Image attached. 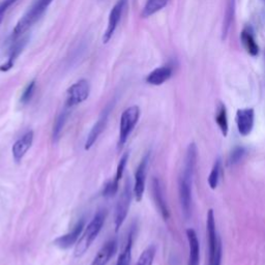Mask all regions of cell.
<instances>
[{"label": "cell", "mask_w": 265, "mask_h": 265, "mask_svg": "<svg viewBox=\"0 0 265 265\" xmlns=\"http://www.w3.org/2000/svg\"><path fill=\"white\" fill-rule=\"evenodd\" d=\"M197 163V146L191 143L187 149L185 166L178 180V193L182 214L186 220L191 216L192 209V182H193L194 173Z\"/></svg>", "instance_id": "cell-1"}, {"label": "cell", "mask_w": 265, "mask_h": 265, "mask_svg": "<svg viewBox=\"0 0 265 265\" xmlns=\"http://www.w3.org/2000/svg\"><path fill=\"white\" fill-rule=\"evenodd\" d=\"M106 220V210H98L91 222L85 228V231L78 241L75 248V257H81L90 248L91 243L99 234Z\"/></svg>", "instance_id": "cell-2"}, {"label": "cell", "mask_w": 265, "mask_h": 265, "mask_svg": "<svg viewBox=\"0 0 265 265\" xmlns=\"http://www.w3.org/2000/svg\"><path fill=\"white\" fill-rule=\"evenodd\" d=\"M53 0H36L34 4L27 11L21 19L18 21L12 33V39L17 40L22 36L30 27L40 20V18L47 11Z\"/></svg>", "instance_id": "cell-3"}, {"label": "cell", "mask_w": 265, "mask_h": 265, "mask_svg": "<svg viewBox=\"0 0 265 265\" xmlns=\"http://www.w3.org/2000/svg\"><path fill=\"white\" fill-rule=\"evenodd\" d=\"M140 109L138 106H132L122 112L120 117V138H118V149H121L126 143L127 139L135 129V126L139 120Z\"/></svg>", "instance_id": "cell-4"}, {"label": "cell", "mask_w": 265, "mask_h": 265, "mask_svg": "<svg viewBox=\"0 0 265 265\" xmlns=\"http://www.w3.org/2000/svg\"><path fill=\"white\" fill-rule=\"evenodd\" d=\"M132 184L131 180L127 179L125 182L124 189L122 191V194L120 195V199H118V202L115 209V230L118 231L120 228L124 223L127 213H129L130 205H131V200H132Z\"/></svg>", "instance_id": "cell-5"}, {"label": "cell", "mask_w": 265, "mask_h": 265, "mask_svg": "<svg viewBox=\"0 0 265 265\" xmlns=\"http://www.w3.org/2000/svg\"><path fill=\"white\" fill-rule=\"evenodd\" d=\"M90 86L88 81L82 79L72 84L67 91V107L72 108L83 103L89 96Z\"/></svg>", "instance_id": "cell-6"}, {"label": "cell", "mask_w": 265, "mask_h": 265, "mask_svg": "<svg viewBox=\"0 0 265 265\" xmlns=\"http://www.w3.org/2000/svg\"><path fill=\"white\" fill-rule=\"evenodd\" d=\"M149 155H150L149 153H146L144 155L135 173V185L133 189V194L137 200V202H140L143 198V194L145 191L146 172H147V166L149 162Z\"/></svg>", "instance_id": "cell-7"}, {"label": "cell", "mask_w": 265, "mask_h": 265, "mask_svg": "<svg viewBox=\"0 0 265 265\" xmlns=\"http://www.w3.org/2000/svg\"><path fill=\"white\" fill-rule=\"evenodd\" d=\"M126 2H127V0H118V1L115 3V5L112 7L110 15H109L107 29H106L104 36H103V43L104 44H107L113 36V34L117 28V25L121 19V16H122Z\"/></svg>", "instance_id": "cell-8"}, {"label": "cell", "mask_w": 265, "mask_h": 265, "mask_svg": "<svg viewBox=\"0 0 265 265\" xmlns=\"http://www.w3.org/2000/svg\"><path fill=\"white\" fill-rule=\"evenodd\" d=\"M84 228H85V221H84V218H81V220H79V222L75 225V227L72 228V231H70L69 233L65 235L57 237V239L54 241V244L62 250L70 249L71 246H72L76 242H78L79 237L81 236L82 232H83Z\"/></svg>", "instance_id": "cell-9"}, {"label": "cell", "mask_w": 265, "mask_h": 265, "mask_svg": "<svg viewBox=\"0 0 265 265\" xmlns=\"http://www.w3.org/2000/svg\"><path fill=\"white\" fill-rule=\"evenodd\" d=\"M236 124L239 133L242 137H246L251 134L254 127L255 113L252 108L240 109L236 112Z\"/></svg>", "instance_id": "cell-10"}, {"label": "cell", "mask_w": 265, "mask_h": 265, "mask_svg": "<svg viewBox=\"0 0 265 265\" xmlns=\"http://www.w3.org/2000/svg\"><path fill=\"white\" fill-rule=\"evenodd\" d=\"M110 111H111V107L108 106L102 112V114H100V116L98 117L97 121L93 126V129H91L90 133L87 136V139L85 142V150H89L91 147H93V145L96 142L100 134H102L104 132V130L106 129Z\"/></svg>", "instance_id": "cell-11"}, {"label": "cell", "mask_w": 265, "mask_h": 265, "mask_svg": "<svg viewBox=\"0 0 265 265\" xmlns=\"http://www.w3.org/2000/svg\"><path fill=\"white\" fill-rule=\"evenodd\" d=\"M33 138H34L33 132L28 131L14 143L12 152H13V158L16 163L19 164L23 160L26 152L28 151L31 147V145L33 143Z\"/></svg>", "instance_id": "cell-12"}, {"label": "cell", "mask_w": 265, "mask_h": 265, "mask_svg": "<svg viewBox=\"0 0 265 265\" xmlns=\"http://www.w3.org/2000/svg\"><path fill=\"white\" fill-rule=\"evenodd\" d=\"M152 196H153V199H154L155 205H157L162 217L165 221L169 220L170 210L168 208L167 202L165 200V196H164L162 182L158 177H154L152 179Z\"/></svg>", "instance_id": "cell-13"}, {"label": "cell", "mask_w": 265, "mask_h": 265, "mask_svg": "<svg viewBox=\"0 0 265 265\" xmlns=\"http://www.w3.org/2000/svg\"><path fill=\"white\" fill-rule=\"evenodd\" d=\"M27 42H28V36H24V38H21L20 40L16 41L12 45V48L10 54H8V58L6 62L4 65L0 66V72H8L14 67L16 60L20 56V54L23 52L25 46L27 45Z\"/></svg>", "instance_id": "cell-14"}, {"label": "cell", "mask_w": 265, "mask_h": 265, "mask_svg": "<svg viewBox=\"0 0 265 265\" xmlns=\"http://www.w3.org/2000/svg\"><path fill=\"white\" fill-rule=\"evenodd\" d=\"M187 239L189 241V262L188 265H199L200 262V243L197 233L194 229L187 230Z\"/></svg>", "instance_id": "cell-15"}, {"label": "cell", "mask_w": 265, "mask_h": 265, "mask_svg": "<svg viewBox=\"0 0 265 265\" xmlns=\"http://www.w3.org/2000/svg\"><path fill=\"white\" fill-rule=\"evenodd\" d=\"M117 252V241L111 240L107 241L100 249L93 261V265H107Z\"/></svg>", "instance_id": "cell-16"}, {"label": "cell", "mask_w": 265, "mask_h": 265, "mask_svg": "<svg viewBox=\"0 0 265 265\" xmlns=\"http://www.w3.org/2000/svg\"><path fill=\"white\" fill-rule=\"evenodd\" d=\"M172 76V69L168 66L161 67L152 71L150 74L146 77V82L150 85H162L169 80Z\"/></svg>", "instance_id": "cell-17"}, {"label": "cell", "mask_w": 265, "mask_h": 265, "mask_svg": "<svg viewBox=\"0 0 265 265\" xmlns=\"http://www.w3.org/2000/svg\"><path fill=\"white\" fill-rule=\"evenodd\" d=\"M241 42H242V45H243V47L245 48V50L248 51V53L251 54L252 56L258 55L259 47H258L257 43H256V41H255L253 31L250 27H246V28H244L242 30Z\"/></svg>", "instance_id": "cell-18"}, {"label": "cell", "mask_w": 265, "mask_h": 265, "mask_svg": "<svg viewBox=\"0 0 265 265\" xmlns=\"http://www.w3.org/2000/svg\"><path fill=\"white\" fill-rule=\"evenodd\" d=\"M69 115H70V108L66 106V109L59 113V115L57 116L56 120H55V122H54V125H53L52 138H53L54 143H57L58 140L60 139L62 130L66 125V122L68 120Z\"/></svg>", "instance_id": "cell-19"}, {"label": "cell", "mask_w": 265, "mask_h": 265, "mask_svg": "<svg viewBox=\"0 0 265 265\" xmlns=\"http://www.w3.org/2000/svg\"><path fill=\"white\" fill-rule=\"evenodd\" d=\"M216 122L218 126V129L221 130L224 137H227L228 130H229V126H228V116H227V110L224 104H220L217 106V113H216Z\"/></svg>", "instance_id": "cell-20"}, {"label": "cell", "mask_w": 265, "mask_h": 265, "mask_svg": "<svg viewBox=\"0 0 265 265\" xmlns=\"http://www.w3.org/2000/svg\"><path fill=\"white\" fill-rule=\"evenodd\" d=\"M133 239H134V229L130 232L129 237L125 243L123 251L118 257L116 265H130L132 259V249H133Z\"/></svg>", "instance_id": "cell-21"}, {"label": "cell", "mask_w": 265, "mask_h": 265, "mask_svg": "<svg viewBox=\"0 0 265 265\" xmlns=\"http://www.w3.org/2000/svg\"><path fill=\"white\" fill-rule=\"evenodd\" d=\"M167 3L168 0H147V2H146L143 8L142 16L144 18L150 17L151 15L158 13L162 8L165 7Z\"/></svg>", "instance_id": "cell-22"}, {"label": "cell", "mask_w": 265, "mask_h": 265, "mask_svg": "<svg viewBox=\"0 0 265 265\" xmlns=\"http://www.w3.org/2000/svg\"><path fill=\"white\" fill-rule=\"evenodd\" d=\"M221 166H222L221 159L217 158L215 161L212 171H210V174L208 176V185L212 190H216L218 185V180H220L221 174Z\"/></svg>", "instance_id": "cell-23"}, {"label": "cell", "mask_w": 265, "mask_h": 265, "mask_svg": "<svg viewBox=\"0 0 265 265\" xmlns=\"http://www.w3.org/2000/svg\"><path fill=\"white\" fill-rule=\"evenodd\" d=\"M155 252H157V249H155L154 245L148 246V248L141 254L136 265H152L155 257Z\"/></svg>", "instance_id": "cell-24"}, {"label": "cell", "mask_w": 265, "mask_h": 265, "mask_svg": "<svg viewBox=\"0 0 265 265\" xmlns=\"http://www.w3.org/2000/svg\"><path fill=\"white\" fill-rule=\"evenodd\" d=\"M127 161H129V153H124L121 157L120 163H118V166H117V169H116V173H115L114 178L111 179L115 186L120 187V179H121V177L123 175V171L125 169Z\"/></svg>", "instance_id": "cell-25"}, {"label": "cell", "mask_w": 265, "mask_h": 265, "mask_svg": "<svg viewBox=\"0 0 265 265\" xmlns=\"http://www.w3.org/2000/svg\"><path fill=\"white\" fill-rule=\"evenodd\" d=\"M245 153H246V150L243 146H241V145L235 146V147L232 149V151L230 152L229 160H228L229 165H236V164H239L243 159Z\"/></svg>", "instance_id": "cell-26"}, {"label": "cell", "mask_w": 265, "mask_h": 265, "mask_svg": "<svg viewBox=\"0 0 265 265\" xmlns=\"http://www.w3.org/2000/svg\"><path fill=\"white\" fill-rule=\"evenodd\" d=\"M34 90H35V81L32 80L31 82H29L28 85H27L23 91V94L21 96V98H20V102L22 104H27L30 102V99L32 98V96L34 94Z\"/></svg>", "instance_id": "cell-27"}, {"label": "cell", "mask_w": 265, "mask_h": 265, "mask_svg": "<svg viewBox=\"0 0 265 265\" xmlns=\"http://www.w3.org/2000/svg\"><path fill=\"white\" fill-rule=\"evenodd\" d=\"M233 10H234V0H230L229 5H228V10L226 14V20H225V28H224V33L227 34L228 28H229L231 20H232V16H233Z\"/></svg>", "instance_id": "cell-28"}, {"label": "cell", "mask_w": 265, "mask_h": 265, "mask_svg": "<svg viewBox=\"0 0 265 265\" xmlns=\"http://www.w3.org/2000/svg\"><path fill=\"white\" fill-rule=\"evenodd\" d=\"M17 0H3V1L0 3V24H1L4 15L7 12L8 8L11 7V5H13Z\"/></svg>", "instance_id": "cell-29"}, {"label": "cell", "mask_w": 265, "mask_h": 265, "mask_svg": "<svg viewBox=\"0 0 265 265\" xmlns=\"http://www.w3.org/2000/svg\"><path fill=\"white\" fill-rule=\"evenodd\" d=\"M264 1H265V0H264Z\"/></svg>", "instance_id": "cell-30"}, {"label": "cell", "mask_w": 265, "mask_h": 265, "mask_svg": "<svg viewBox=\"0 0 265 265\" xmlns=\"http://www.w3.org/2000/svg\"><path fill=\"white\" fill-rule=\"evenodd\" d=\"M91 265H93V264H91Z\"/></svg>", "instance_id": "cell-31"}]
</instances>
